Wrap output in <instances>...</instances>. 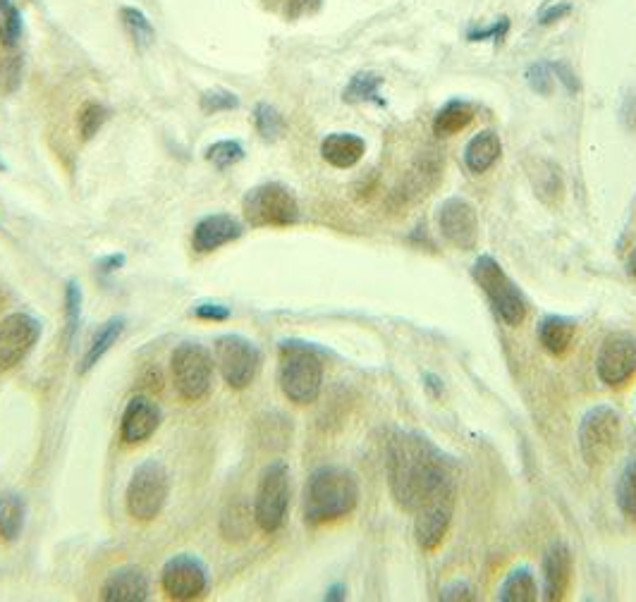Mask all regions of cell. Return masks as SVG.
<instances>
[{"label": "cell", "mask_w": 636, "mask_h": 602, "mask_svg": "<svg viewBox=\"0 0 636 602\" xmlns=\"http://www.w3.org/2000/svg\"><path fill=\"white\" fill-rule=\"evenodd\" d=\"M388 483L405 512H417L443 495H457V466L431 440L397 430L388 440Z\"/></svg>", "instance_id": "1"}, {"label": "cell", "mask_w": 636, "mask_h": 602, "mask_svg": "<svg viewBox=\"0 0 636 602\" xmlns=\"http://www.w3.org/2000/svg\"><path fill=\"white\" fill-rule=\"evenodd\" d=\"M359 502V483L350 469L321 466L309 476L304 488V521L323 526L350 516Z\"/></svg>", "instance_id": "2"}, {"label": "cell", "mask_w": 636, "mask_h": 602, "mask_svg": "<svg viewBox=\"0 0 636 602\" xmlns=\"http://www.w3.org/2000/svg\"><path fill=\"white\" fill-rule=\"evenodd\" d=\"M278 383L292 404L316 402L323 385V361L314 347L302 342H285L280 347Z\"/></svg>", "instance_id": "3"}, {"label": "cell", "mask_w": 636, "mask_h": 602, "mask_svg": "<svg viewBox=\"0 0 636 602\" xmlns=\"http://www.w3.org/2000/svg\"><path fill=\"white\" fill-rule=\"evenodd\" d=\"M474 280L481 287V292L486 294L488 301H491L493 311L510 328L522 325L524 318H527V299H524L522 290L512 282L510 275L505 273L503 266L493 256L476 258Z\"/></svg>", "instance_id": "4"}, {"label": "cell", "mask_w": 636, "mask_h": 602, "mask_svg": "<svg viewBox=\"0 0 636 602\" xmlns=\"http://www.w3.org/2000/svg\"><path fill=\"white\" fill-rule=\"evenodd\" d=\"M170 493L168 471L156 459H146L134 469L130 483H127V514L139 524H149L163 512Z\"/></svg>", "instance_id": "5"}, {"label": "cell", "mask_w": 636, "mask_h": 602, "mask_svg": "<svg viewBox=\"0 0 636 602\" xmlns=\"http://www.w3.org/2000/svg\"><path fill=\"white\" fill-rule=\"evenodd\" d=\"M622 423L620 414L608 404H598L584 414L579 423V452L589 466H603L613 459V454L620 447Z\"/></svg>", "instance_id": "6"}, {"label": "cell", "mask_w": 636, "mask_h": 602, "mask_svg": "<svg viewBox=\"0 0 636 602\" xmlns=\"http://www.w3.org/2000/svg\"><path fill=\"white\" fill-rule=\"evenodd\" d=\"M292 497V483H290V469L285 462L268 464L261 473L259 488H256L254 500V519L256 526L264 533L280 531L287 519V509H290Z\"/></svg>", "instance_id": "7"}, {"label": "cell", "mask_w": 636, "mask_h": 602, "mask_svg": "<svg viewBox=\"0 0 636 602\" xmlns=\"http://www.w3.org/2000/svg\"><path fill=\"white\" fill-rule=\"evenodd\" d=\"M242 211L252 227H290L299 220L297 199L278 182L249 189L242 201Z\"/></svg>", "instance_id": "8"}, {"label": "cell", "mask_w": 636, "mask_h": 602, "mask_svg": "<svg viewBox=\"0 0 636 602\" xmlns=\"http://www.w3.org/2000/svg\"><path fill=\"white\" fill-rule=\"evenodd\" d=\"M170 373L177 395L185 402H199L211 392L213 359L197 342H182L170 356Z\"/></svg>", "instance_id": "9"}, {"label": "cell", "mask_w": 636, "mask_h": 602, "mask_svg": "<svg viewBox=\"0 0 636 602\" xmlns=\"http://www.w3.org/2000/svg\"><path fill=\"white\" fill-rule=\"evenodd\" d=\"M216 364L220 376L232 390H244L254 383L261 366V352L242 335H223L216 340Z\"/></svg>", "instance_id": "10"}, {"label": "cell", "mask_w": 636, "mask_h": 602, "mask_svg": "<svg viewBox=\"0 0 636 602\" xmlns=\"http://www.w3.org/2000/svg\"><path fill=\"white\" fill-rule=\"evenodd\" d=\"M596 373L608 387H622L636 376V337L613 333L601 344L596 359Z\"/></svg>", "instance_id": "11"}, {"label": "cell", "mask_w": 636, "mask_h": 602, "mask_svg": "<svg viewBox=\"0 0 636 602\" xmlns=\"http://www.w3.org/2000/svg\"><path fill=\"white\" fill-rule=\"evenodd\" d=\"M41 337V323L29 313H10L0 321V371L27 359Z\"/></svg>", "instance_id": "12"}, {"label": "cell", "mask_w": 636, "mask_h": 602, "mask_svg": "<svg viewBox=\"0 0 636 602\" xmlns=\"http://www.w3.org/2000/svg\"><path fill=\"white\" fill-rule=\"evenodd\" d=\"M161 586L170 600H194L204 595L209 586V574L197 557L177 555L163 567Z\"/></svg>", "instance_id": "13"}, {"label": "cell", "mask_w": 636, "mask_h": 602, "mask_svg": "<svg viewBox=\"0 0 636 602\" xmlns=\"http://www.w3.org/2000/svg\"><path fill=\"white\" fill-rule=\"evenodd\" d=\"M438 227L452 247L472 251L479 242V215L467 199L452 196L438 211Z\"/></svg>", "instance_id": "14"}, {"label": "cell", "mask_w": 636, "mask_h": 602, "mask_svg": "<svg viewBox=\"0 0 636 602\" xmlns=\"http://www.w3.org/2000/svg\"><path fill=\"white\" fill-rule=\"evenodd\" d=\"M455 497L443 495L414 512V536L424 552H436L443 545L455 514Z\"/></svg>", "instance_id": "15"}, {"label": "cell", "mask_w": 636, "mask_h": 602, "mask_svg": "<svg viewBox=\"0 0 636 602\" xmlns=\"http://www.w3.org/2000/svg\"><path fill=\"white\" fill-rule=\"evenodd\" d=\"M161 426V409L151 397H132L120 421V438L127 445L146 442Z\"/></svg>", "instance_id": "16"}, {"label": "cell", "mask_w": 636, "mask_h": 602, "mask_svg": "<svg viewBox=\"0 0 636 602\" xmlns=\"http://www.w3.org/2000/svg\"><path fill=\"white\" fill-rule=\"evenodd\" d=\"M572 552L565 543H555L543 557V598L558 602L570 591L572 583Z\"/></svg>", "instance_id": "17"}, {"label": "cell", "mask_w": 636, "mask_h": 602, "mask_svg": "<svg viewBox=\"0 0 636 602\" xmlns=\"http://www.w3.org/2000/svg\"><path fill=\"white\" fill-rule=\"evenodd\" d=\"M242 225L237 223L232 215H209V218L199 220L192 232V249L197 254H211L223 247V244L235 242L242 237Z\"/></svg>", "instance_id": "18"}, {"label": "cell", "mask_w": 636, "mask_h": 602, "mask_svg": "<svg viewBox=\"0 0 636 602\" xmlns=\"http://www.w3.org/2000/svg\"><path fill=\"white\" fill-rule=\"evenodd\" d=\"M146 598H149V579L137 567L113 571L101 586L103 602H144Z\"/></svg>", "instance_id": "19"}, {"label": "cell", "mask_w": 636, "mask_h": 602, "mask_svg": "<svg viewBox=\"0 0 636 602\" xmlns=\"http://www.w3.org/2000/svg\"><path fill=\"white\" fill-rule=\"evenodd\" d=\"M364 153H366V141L350 132L328 134L321 144L323 161L340 170L354 168V165L362 161Z\"/></svg>", "instance_id": "20"}, {"label": "cell", "mask_w": 636, "mask_h": 602, "mask_svg": "<svg viewBox=\"0 0 636 602\" xmlns=\"http://www.w3.org/2000/svg\"><path fill=\"white\" fill-rule=\"evenodd\" d=\"M500 153H503V141L491 129H486V132H479L467 144V149H464V163H467L469 172L483 175V172H488L498 163Z\"/></svg>", "instance_id": "21"}, {"label": "cell", "mask_w": 636, "mask_h": 602, "mask_svg": "<svg viewBox=\"0 0 636 602\" xmlns=\"http://www.w3.org/2000/svg\"><path fill=\"white\" fill-rule=\"evenodd\" d=\"M574 333H577V325L572 318L565 316H546L538 323V342L553 356H565L567 349L572 347Z\"/></svg>", "instance_id": "22"}, {"label": "cell", "mask_w": 636, "mask_h": 602, "mask_svg": "<svg viewBox=\"0 0 636 602\" xmlns=\"http://www.w3.org/2000/svg\"><path fill=\"white\" fill-rule=\"evenodd\" d=\"M125 333V318L118 316V318H110V321H106L99 328V333L94 335V340H91V344L87 347V352H84V359H82V366H79V373H89L91 368H94L99 361L106 356L110 349H113V344L120 340V335Z\"/></svg>", "instance_id": "23"}, {"label": "cell", "mask_w": 636, "mask_h": 602, "mask_svg": "<svg viewBox=\"0 0 636 602\" xmlns=\"http://www.w3.org/2000/svg\"><path fill=\"white\" fill-rule=\"evenodd\" d=\"M27 521V505L20 495H0V538L5 543H15L22 536Z\"/></svg>", "instance_id": "24"}, {"label": "cell", "mask_w": 636, "mask_h": 602, "mask_svg": "<svg viewBox=\"0 0 636 602\" xmlns=\"http://www.w3.org/2000/svg\"><path fill=\"white\" fill-rule=\"evenodd\" d=\"M472 120L474 108L469 106V103L460 101V98H455V101L445 103V106L438 110L436 120H433V132H436L438 137H452V134L462 132L464 127L472 125Z\"/></svg>", "instance_id": "25"}, {"label": "cell", "mask_w": 636, "mask_h": 602, "mask_svg": "<svg viewBox=\"0 0 636 602\" xmlns=\"http://www.w3.org/2000/svg\"><path fill=\"white\" fill-rule=\"evenodd\" d=\"M498 600L503 602H534L538 600V586L534 579V571L529 567H519L507 574V579L500 586Z\"/></svg>", "instance_id": "26"}, {"label": "cell", "mask_w": 636, "mask_h": 602, "mask_svg": "<svg viewBox=\"0 0 636 602\" xmlns=\"http://www.w3.org/2000/svg\"><path fill=\"white\" fill-rule=\"evenodd\" d=\"M22 15L10 0H0V48H17L22 41Z\"/></svg>", "instance_id": "27"}, {"label": "cell", "mask_w": 636, "mask_h": 602, "mask_svg": "<svg viewBox=\"0 0 636 602\" xmlns=\"http://www.w3.org/2000/svg\"><path fill=\"white\" fill-rule=\"evenodd\" d=\"M383 79L378 75H371V72H359V75L352 77V82L347 84L345 89V101L347 103H364V101H376L383 103L378 98V89H381Z\"/></svg>", "instance_id": "28"}, {"label": "cell", "mask_w": 636, "mask_h": 602, "mask_svg": "<svg viewBox=\"0 0 636 602\" xmlns=\"http://www.w3.org/2000/svg\"><path fill=\"white\" fill-rule=\"evenodd\" d=\"M108 120V108L101 106L96 101H87L77 113V129H79V137L84 141L94 139L96 134L101 132V127L106 125Z\"/></svg>", "instance_id": "29"}, {"label": "cell", "mask_w": 636, "mask_h": 602, "mask_svg": "<svg viewBox=\"0 0 636 602\" xmlns=\"http://www.w3.org/2000/svg\"><path fill=\"white\" fill-rule=\"evenodd\" d=\"M120 20H122V24H125L127 34L132 36V41L137 43L139 48L149 46V43L154 41V27H151L149 17H146L142 10L122 8L120 10Z\"/></svg>", "instance_id": "30"}, {"label": "cell", "mask_w": 636, "mask_h": 602, "mask_svg": "<svg viewBox=\"0 0 636 602\" xmlns=\"http://www.w3.org/2000/svg\"><path fill=\"white\" fill-rule=\"evenodd\" d=\"M244 158V149L240 141H232V139H223L211 144L206 149V161H209L216 170H228L232 165H237Z\"/></svg>", "instance_id": "31"}, {"label": "cell", "mask_w": 636, "mask_h": 602, "mask_svg": "<svg viewBox=\"0 0 636 602\" xmlns=\"http://www.w3.org/2000/svg\"><path fill=\"white\" fill-rule=\"evenodd\" d=\"M615 497H617V507L625 512L629 519H636V459L629 462L622 471L620 481H617L615 488Z\"/></svg>", "instance_id": "32"}, {"label": "cell", "mask_w": 636, "mask_h": 602, "mask_svg": "<svg viewBox=\"0 0 636 602\" xmlns=\"http://www.w3.org/2000/svg\"><path fill=\"white\" fill-rule=\"evenodd\" d=\"M254 122H256V129H259V134L264 137L266 141H273L278 139L280 134L285 132V120L283 115L278 113L273 106H268V103H259L254 110Z\"/></svg>", "instance_id": "33"}, {"label": "cell", "mask_w": 636, "mask_h": 602, "mask_svg": "<svg viewBox=\"0 0 636 602\" xmlns=\"http://www.w3.org/2000/svg\"><path fill=\"white\" fill-rule=\"evenodd\" d=\"M22 77V55L17 48H0V79H3V89L15 91L20 86Z\"/></svg>", "instance_id": "34"}, {"label": "cell", "mask_w": 636, "mask_h": 602, "mask_svg": "<svg viewBox=\"0 0 636 602\" xmlns=\"http://www.w3.org/2000/svg\"><path fill=\"white\" fill-rule=\"evenodd\" d=\"M79 316H82V287L77 280H70L65 287V330L67 337L77 333Z\"/></svg>", "instance_id": "35"}, {"label": "cell", "mask_w": 636, "mask_h": 602, "mask_svg": "<svg viewBox=\"0 0 636 602\" xmlns=\"http://www.w3.org/2000/svg\"><path fill=\"white\" fill-rule=\"evenodd\" d=\"M199 106H201V110H204L206 115L228 113V110H237V108H240V98L232 94V91L213 89V91H206V94L201 96Z\"/></svg>", "instance_id": "36"}, {"label": "cell", "mask_w": 636, "mask_h": 602, "mask_svg": "<svg viewBox=\"0 0 636 602\" xmlns=\"http://www.w3.org/2000/svg\"><path fill=\"white\" fill-rule=\"evenodd\" d=\"M527 79H529L531 89L538 91V94H550V91H553V75H550V65H546V63L543 65L538 63V65L531 67Z\"/></svg>", "instance_id": "37"}, {"label": "cell", "mask_w": 636, "mask_h": 602, "mask_svg": "<svg viewBox=\"0 0 636 602\" xmlns=\"http://www.w3.org/2000/svg\"><path fill=\"white\" fill-rule=\"evenodd\" d=\"M323 0H287V17L290 20H299V17L314 15L321 8Z\"/></svg>", "instance_id": "38"}, {"label": "cell", "mask_w": 636, "mask_h": 602, "mask_svg": "<svg viewBox=\"0 0 636 602\" xmlns=\"http://www.w3.org/2000/svg\"><path fill=\"white\" fill-rule=\"evenodd\" d=\"M194 316L201 318V321H228L230 318V309L223 304H199L194 309Z\"/></svg>", "instance_id": "39"}, {"label": "cell", "mask_w": 636, "mask_h": 602, "mask_svg": "<svg viewBox=\"0 0 636 602\" xmlns=\"http://www.w3.org/2000/svg\"><path fill=\"white\" fill-rule=\"evenodd\" d=\"M472 598H474L472 588L462 581L452 583V586H445L443 591H440V600H472Z\"/></svg>", "instance_id": "40"}, {"label": "cell", "mask_w": 636, "mask_h": 602, "mask_svg": "<svg viewBox=\"0 0 636 602\" xmlns=\"http://www.w3.org/2000/svg\"><path fill=\"white\" fill-rule=\"evenodd\" d=\"M505 32H507V20L498 22L493 29H481V32H472V34H469V39H472V41H483V39H488V36H498V39H503Z\"/></svg>", "instance_id": "41"}, {"label": "cell", "mask_w": 636, "mask_h": 602, "mask_svg": "<svg viewBox=\"0 0 636 602\" xmlns=\"http://www.w3.org/2000/svg\"><path fill=\"white\" fill-rule=\"evenodd\" d=\"M570 5H555V8H550L548 12H543L541 15V24H553V22H558V20H562V17L565 15H570Z\"/></svg>", "instance_id": "42"}, {"label": "cell", "mask_w": 636, "mask_h": 602, "mask_svg": "<svg viewBox=\"0 0 636 602\" xmlns=\"http://www.w3.org/2000/svg\"><path fill=\"white\" fill-rule=\"evenodd\" d=\"M122 263H125V256L118 254V256H108L101 261V270L103 273H113V270H118Z\"/></svg>", "instance_id": "43"}, {"label": "cell", "mask_w": 636, "mask_h": 602, "mask_svg": "<svg viewBox=\"0 0 636 602\" xmlns=\"http://www.w3.org/2000/svg\"><path fill=\"white\" fill-rule=\"evenodd\" d=\"M342 598H345V588L342 586H333L326 595V600H342Z\"/></svg>", "instance_id": "44"}, {"label": "cell", "mask_w": 636, "mask_h": 602, "mask_svg": "<svg viewBox=\"0 0 636 602\" xmlns=\"http://www.w3.org/2000/svg\"><path fill=\"white\" fill-rule=\"evenodd\" d=\"M627 273L632 275V278H636V247L632 254H629V261H627Z\"/></svg>", "instance_id": "45"}, {"label": "cell", "mask_w": 636, "mask_h": 602, "mask_svg": "<svg viewBox=\"0 0 636 602\" xmlns=\"http://www.w3.org/2000/svg\"><path fill=\"white\" fill-rule=\"evenodd\" d=\"M3 168H5V165H3V161H0V170H3Z\"/></svg>", "instance_id": "46"}]
</instances>
